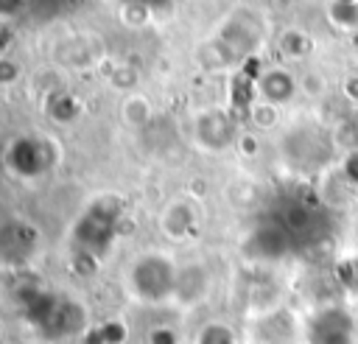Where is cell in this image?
Masks as SVG:
<instances>
[{
	"mask_svg": "<svg viewBox=\"0 0 358 344\" xmlns=\"http://www.w3.org/2000/svg\"><path fill=\"white\" fill-rule=\"evenodd\" d=\"M176 277H179V263L168 252H143L134 260H129L123 285L134 302L162 308V305H173Z\"/></svg>",
	"mask_w": 358,
	"mask_h": 344,
	"instance_id": "obj_1",
	"label": "cell"
},
{
	"mask_svg": "<svg viewBox=\"0 0 358 344\" xmlns=\"http://www.w3.org/2000/svg\"><path fill=\"white\" fill-rule=\"evenodd\" d=\"M117 215H120V210H117V201L112 196H103L92 207H87V213L78 218V224L73 229L81 257H90V260L103 257V252L109 249V243L115 238Z\"/></svg>",
	"mask_w": 358,
	"mask_h": 344,
	"instance_id": "obj_2",
	"label": "cell"
},
{
	"mask_svg": "<svg viewBox=\"0 0 358 344\" xmlns=\"http://www.w3.org/2000/svg\"><path fill=\"white\" fill-rule=\"evenodd\" d=\"M56 162V148L50 140L42 137H20L6 151V165L20 179H36L48 173Z\"/></svg>",
	"mask_w": 358,
	"mask_h": 344,
	"instance_id": "obj_3",
	"label": "cell"
},
{
	"mask_svg": "<svg viewBox=\"0 0 358 344\" xmlns=\"http://www.w3.org/2000/svg\"><path fill=\"white\" fill-rule=\"evenodd\" d=\"M39 246V232L20 218H11L6 224H0V266L6 268H17L22 263H28L34 257Z\"/></svg>",
	"mask_w": 358,
	"mask_h": 344,
	"instance_id": "obj_4",
	"label": "cell"
},
{
	"mask_svg": "<svg viewBox=\"0 0 358 344\" xmlns=\"http://www.w3.org/2000/svg\"><path fill=\"white\" fill-rule=\"evenodd\" d=\"M207 285H210V277H207V271H204V266H201V263H185V266H179L173 305L193 308L196 302H201V299H204Z\"/></svg>",
	"mask_w": 358,
	"mask_h": 344,
	"instance_id": "obj_5",
	"label": "cell"
},
{
	"mask_svg": "<svg viewBox=\"0 0 358 344\" xmlns=\"http://www.w3.org/2000/svg\"><path fill=\"white\" fill-rule=\"evenodd\" d=\"M193 227H196V213H193V207L185 199H173L171 204L162 207V213H159V229H162L165 238L182 241V238H187L193 232Z\"/></svg>",
	"mask_w": 358,
	"mask_h": 344,
	"instance_id": "obj_6",
	"label": "cell"
},
{
	"mask_svg": "<svg viewBox=\"0 0 358 344\" xmlns=\"http://www.w3.org/2000/svg\"><path fill=\"white\" fill-rule=\"evenodd\" d=\"M196 140L201 148L218 151L224 145H229L232 140V126L227 123V117H221L218 112H207L196 120Z\"/></svg>",
	"mask_w": 358,
	"mask_h": 344,
	"instance_id": "obj_7",
	"label": "cell"
},
{
	"mask_svg": "<svg viewBox=\"0 0 358 344\" xmlns=\"http://www.w3.org/2000/svg\"><path fill=\"white\" fill-rule=\"evenodd\" d=\"M120 115H123V120H126L129 126H145V123L151 120V103H148V98H145V95L131 92V95H126V98H123Z\"/></svg>",
	"mask_w": 358,
	"mask_h": 344,
	"instance_id": "obj_8",
	"label": "cell"
},
{
	"mask_svg": "<svg viewBox=\"0 0 358 344\" xmlns=\"http://www.w3.org/2000/svg\"><path fill=\"white\" fill-rule=\"evenodd\" d=\"M193 344H235V333L224 322H204L199 327Z\"/></svg>",
	"mask_w": 358,
	"mask_h": 344,
	"instance_id": "obj_9",
	"label": "cell"
},
{
	"mask_svg": "<svg viewBox=\"0 0 358 344\" xmlns=\"http://www.w3.org/2000/svg\"><path fill=\"white\" fill-rule=\"evenodd\" d=\"M145 344H182V336L173 324H154L145 333Z\"/></svg>",
	"mask_w": 358,
	"mask_h": 344,
	"instance_id": "obj_10",
	"label": "cell"
},
{
	"mask_svg": "<svg viewBox=\"0 0 358 344\" xmlns=\"http://www.w3.org/2000/svg\"><path fill=\"white\" fill-rule=\"evenodd\" d=\"M22 6H25V0H0V17H14Z\"/></svg>",
	"mask_w": 358,
	"mask_h": 344,
	"instance_id": "obj_11",
	"label": "cell"
},
{
	"mask_svg": "<svg viewBox=\"0 0 358 344\" xmlns=\"http://www.w3.org/2000/svg\"><path fill=\"white\" fill-rule=\"evenodd\" d=\"M14 78H17V67L3 59V62H0V81H14Z\"/></svg>",
	"mask_w": 358,
	"mask_h": 344,
	"instance_id": "obj_12",
	"label": "cell"
}]
</instances>
